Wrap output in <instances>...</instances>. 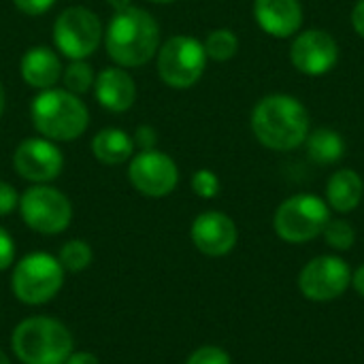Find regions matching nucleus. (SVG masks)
<instances>
[{"label": "nucleus", "mask_w": 364, "mask_h": 364, "mask_svg": "<svg viewBox=\"0 0 364 364\" xmlns=\"http://www.w3.org/2000/svg\"><path fill=\"white\" fill-rule=\"evenodd\" d=\"M66 364H100V360L92 352H73Z\"/></svg>", "instance_id": "32"}, {"label": "nucleus", "mask_w": 364, "mask_h": 364, "mask_svg": "<svg viewBox=\"0 0 364 364\" xmlns=\"http://www.w3.org/2000/svg\"><path fill=\"white\" fill-rule=\"evenodd\" d=\"M0 364H11V360H9V356L0 350Z\"/></svg>", "instance_id": "36"}, {"label": "nucleus", "mask_w": 364, "mask_h": 364, "mask_svg": "<svg viewBox=\"0 0 364 364\" xmlns=\"http://www.w3.org/2000/svg\"><path fill=\"white\" fill-rule=\"evenodd\" d=\"M92 151L98 162L115 166L132 158L134 141L128 132L119 128H105L92 141Z\"/></svg>", "instance_id": "19"}, {"label": "nucleus", "mask_w": 364, "mask_h": 364, "mask_svg": "<svg viewBox=\"0 0 364 364\" xmlns=\"http://www.w3.org/2000/svg\"><path fill=\"white\" fill-rule=\"evenodd\" d=\"M13 2H15V6H17L21 13L32 15V17L47 13V11L55 4V0H13Z\"/></svg>", "instance_id": "29"}, {"label": "nucleus", "mask_w": 364, "mask_h": 364, "mask_svg": "<svg viewBox=\"0 0 364 364\" xmlns=\"http://www.w3.org/2000/svg\"><path fill=\"white\" fill-rule=\"evenodd\" d=\"M53 41L66 58L85 60L102 41V23L94 11L85 6H70L55 19Z\"/></svg>", "instance_id": "9"}, {"label": "nucleus", "mask_w": 364, "mask_h": 364, "mask_svg": "<svg viewBox=\"0 0 364 364\" xmlns=\"http://www.w3.org/2000/svg\"><path fill=\"white\" fill-rule=\"evenodd\" d=\"M252 130L264 147L290 151L307 139L309 113L296 98L273 94L256 105L252 113Z\"/></svg>", "instance_id": "2"}, {"label": "nucleus", "mask_w": 364, "mask_h": 364, "mask_svg": "<svg viewBox=\"0 0 364 364\" xmlns=\"http://www.w3.org/2000/svg\"><path fill=\"white\" fill-rule=\"evenodd\" d=\"M363 194L364 183L356 171L343 168V171H337V173L328 179L326 198H328V205H331L335 211H339V213H350V211H354V209L360 205Z\"/></svg>", "instance_id": "18"}, {"label": "nucleus", "mask_w": 364, "mask_h": 364, "mask_svg": "<svg viewBox=\"0 0 364 364\" xmlns=\"http://www.w3.org/2000/svg\"><path fill=\"white\" fill-rule=\"evenodd\" d=\"M186 364H232L230 363V356L222 350V348H215V346H205V348H198Z\"/></svg>", "instance_id": "26"}, {"label": "nucleus", "mask_w": 364, "mask_h": 364, "mask_svg": "<svg viewBox=\"0 0 364 364\" xmlns=\"http://www.w3.org/2000/svg\"><path fill=\"white\" fill-rule=\"evenodd\" d=\"M254 15L258 26L277 38L292 36L303 23V9L299 0H256Z\"/></svg>", "instance_id": "15"}, {"label": "nucleus", "mask_w": 364, "mask_h": 364, "mask_svg": "<svg viewBox=\"0 0 364 364\" xmlns=\"http://www.w3.org/2000/svg\"><path fill=\"white\" fill-rule=\"evenodd\" d=\"M94 70L85 60H73V64H68V68L62 73V81H64V90H68L70 94H85L90 87H94Z\"/></svg>", "instance_id": "23"}, {"label": "nucleus", "mask_w": 364, "mask_h": 364, "mask_svg": "<svg viewBox=\"0 0 364 364\" xmlns=\"http://www.w3.org/2000/svg\"><path fill=\"white\" fill-rule=\"evenodd\" d=\"M352 284H354V288H356V292L360 294L364 299V264L352 275Z\"/></svg>", "instance_id": "33"}, {"label": "nucleus", "mask_w": 364, "mask_h": 364, "mask_svg": "<svg viewBox=\"0 0 364 364\" xmlns=\"http://www.w3.org/2000/svg\"><path fill=\"white\" fill-rule=\"evenodd\" d=\"M205 45L194 36H171L158 51V73L162 81L175 90L192 87L205 73Z\"/></svg>", "instance_id": "7"}, {"label": "nucleus", "mask_w": 364, "mask_h": 364, "mask_svg": "<svg viewBox=\"0 0 364 364\" xmlns=\"http://www.w3.org/2000/svg\"><path fill=\"white\" fill-rule=\"evenodd\" d=\"M30 117L36 132L53 143L79 139L90 124V113L81 98L58 87L43 90L32 100Z\"/></svg>", "instance_id": "3"}, {"label": "nucleus", "mask_w": 364, "mask_h": 364, "mask_svg": "<svg viewBox=\"0 0 364 364\" xmlns=\"http://www.w3.org/2000/svg\"><path fill=\"white\" fill-rule=\"evenodd\" d=\"M203 45H205L207 58H211L215 62L230 60L237 53V49H239V41H237L235 32L232 30H226V28H220V30L209 32V36H207V41Z\"/></svg>", "instance_id": "21"}, {"label": "nucleus", "mask_w": 364, "mask_h": 364, "mask_svg": "<svg viewBox=\"0 0 364 364\" xmlns=\"http://www.w3.org/2000/svg\"><path fill=\"white\" fill-rule=\"evenodd\" d=\"M151 2H158V4H168V2H175V0H151Z\"/></svg>", "instance_id": "37"}, {"label": "nucleus", "mask_w": 364, "mask_h": 364, "mask_svg": "<svg viewBox=\"0 0 364 364\" xmlns=\"http://www.w3.org/2000/svg\"><path fill=\"white\" fill-rule=\"evenodd\" d=\"M158 21L145 9L139 6L115 11L105 32V47L109 58L124 68H136L147 64L154 53H158Z\"/></svg>", "instance_id": "1"}, {"label": "nucleus", "mask_w": 364, "mask_h": 364, "mask_svg": "<svg viewBox=\"0 0 364 364\" xmlns=\"http://www.w3.org/2000/svg\"><path fill=\"white\" fill-rule=\"evenodd\" d=\"M64 284V269L58 258L36 252L17 262L11 277L13 294L26 305L49 303Z\"/></svg>", "instance_id": "5"}, {"label": "nucleus", "mask_w": 364, "mask_h": 364, "mask_svg": "<svg viewBox=\"0 0 364 364\" xmlns=\"http://www.w3.org/2000/svg\"><path fill=\"white\" fill-rule=\"evenodd\" d=\"M352 26L364 38V0H358V4L352 11Z\"/></svg>", "instance_id": "31"}, {"label": "nucleus", "mask_w": 364, "mask_h": 364, "mask_svg": "<svg viewBox=\"0 0 364 364\" xmlns=\"http://www.w3.org/2000/svg\"><path fill=\"white\" fill-rule=\"evenodd\" d=\"M19 205V196H17V190L6 183V181H0V218L2 215H9L15 211V207Z\"/></svg>", "instance_id": "27"}, {"label": "nucleus", "mask_w": 364, "mask_h": 364, "mask_svg": "<svg viewBox=\"0 0 364 364\" xmlns=\"http://www.w3.org/2000/svg\"><path fill=\"white\" fill-rule=\"evenodd\" d=\"M192 241L205 256H226L237 245V226L226 213L205 211L192 224Z\"/></svg>", "instance_id": "14"}, {"label": "nucleus", "mask_w": 364, "mask_h": 364, "mask_svg": "<svg viewBox=\"0 0 364 364\" xmlns=\"http://www.w3.org/2000/svg\"><path fill=\"white\" fill-rule=\"evenodd\" d=\"M339 58L337 41L324 30H307L299 34L290 47V60L294 68L309 77L326 75Z\"/></svg>", "instance_id": "13"}, {"label": "nucleus", "mask_w": 364, "mask_h": 364, "mask_svg": "<svg viewBox=\"0 0 364 364\" xmlns=\"http://www.w3.org/2000/svg\"><path fill=\"white\" fill-rule=\"evenodd\" d=\"M11 348L23 364H66L73 354V337L62 322L36 316L17 324Z\"/></svg>", "instance_id": "4"}, {"label": "nucleus", "mask_w": 364, "mask_h": 364, "mask_svg": "<svg viewBox=\"0 0 364 364\" xmlns=\"http://www.w3.org/2000/svg\"><path fill=\"white\" fill-rule=\"evenodd\" d=\"M94 92L96 100L113 113L128 111L136 100L134 79L119 66H109L100 70L94 79Z\"/></svg>", "instance_id": "16"}, {"label": "nucleus", "mask_w": 364, "mask_h": 364, "mask_svg": "<svg viewBox=\"0 0 364 364\" xmlns=\"http://www.w3.org/2000/svg\"><path fill=\"white\" fill-rule=\"evenodd\" d=\"M13 166L19 177L32 183H47L62 173L64 156L49 139H26L13 154Z\"/></svg>", "instance_id": "12"}, {"label": "nucleus", "mask_w": 364, "mask_h": 364, "mask_svg": "<svg viewBox=\"0 0 364 364\" xmlns=\"http://www.w3.org/2000/svg\"><path fill=\"white\" fill-rule=\"evenodd\" d=\"M352 282V273L346 260L337 256H320L305 264L299 275L301 292L316 303H328L339 299Z\"/></svg>", "instance_id": "11"}, {"label": "nucleus", "mask_w": 364, "mask_h": 364, "mask_svg": "<svg viewBox=\"0 0 364 364\" xmlns=\"http://www.w3.org/2000/svg\"><path fill=\"white\" fill-rule=\"evenodd\" d=\"M307 154L318 164H333L339 162L346 154V141L339 132L331 128H318L307 134Z\"/></svg>", "instance_id": "20"}, {"label": "nucleus", "mask_w": 364, "mask_h": 364, "mask_svg": "<svg viewBox=\"0 0 364 364\" xmlns=\"http://www.w3.org/2000/svg\"><path fill=\"white\" fill-rule=\"evenodd\" d=\"M58 260H60L62 269L68 271V273L85 271L92 264V247L85 241L73 239V241H68V243L62 245Z\"/></svg>", "instance_id": "22"}, {"label": "nucleus", "mask_w": 364, "mask_h": 364, "mask_svg": "<svg viewBox=\"0 0 364 364\" xmlns=\"http://www.w3.org/2000/svg\"><path fill=\"white\" fill-rule=\"evenodd\" d=\"M19 211L28 228L41 235H60L73 220L70 200L55 188L36 183L19 198Z\"/></svg>", "instance_id": "8"}, {"label": "nucleus", "mask_w": 364, "mask_h": 364, "mask_svg": "<svg viewBox=\"0 0 364 364\" xmlns=\"http://www.w3.org/2000/svg\"><path fill=\"white\" fill-rule=\"evenodd\" d=\"M115 11H124V9H128V6H132L130 4V0H107Z\"/></svg>", "instance_id": "34"}, {"label": "nucleus", "mask_w": 364, "mask_h": 364, "mask_svg": "<svg viewBox=\"0 0 364 364\" xmlns=\"http://www.w3.org/2000/svg\"><path fill=\"white\" fill-rule=\"evenodd\" d=\"M132 141L141 149H154V145H156V130L151 126H139Z\"/></svg>", "instance_id": "30"}, {"label": "nucleus", "mask_w": 364, "mask_h": 364, "mask_svg": "<svg viewBox=\"0 0 364 364\" xmlns=\"http://www.w3.org/2000/svg\"><path fill=\"white\" fill-rule=\"evenodd\" d=\"M15 260V243L11 239V235L0 228V271L9 269Z\"/></svg>", "instance_id": "28"}, {"label": "nucleus", "mask_w": 364, "mask_h": 364, "mask_svg": "<svg viewBox=\"0 0 364 364\" xmlns=\"http://www.w3.org/2000/svg\"><path fill=\"white\" fill-rule=\"evenodd\" d=\"M4 111V87H2V83H0V113Z\"/></svg>", "instance_id": "35"}, {"label": "nucleus", "mask_w": 364, "mask_h": 364, "mask_svg": "<svg viewBox=\"0 0 364 364\" xmlns=\"http://www.w3.org/2000/svg\"><path fill=\"white\" fill-rule=\"evenodd\" d=\"M192 190L194 194H198L200 198H213L220 192V179L215 173L200 168L192 175Z\"/></svg>", "instance_id": "25"}, {"label": "nucleus", "mask_w": 364, "mask_h": 364, "mask_svg": "<svg viewBox=\"0 0 364 364\" xmlns=\"http://www.w3.org/2000/svg\"><path fill=\"white\" fill-rule=\"evenodd\" d=\"M322 235H324L326 243L331 247L339 250V252L350 250L354 245V241H356V232H354L352 224L346 222V220H328V224H326Z\"/></svg>", "instance_id": "24"}, {"label": "nucleus", "mask_w": 364, "mask_h": 364, "mask_svg": "<svg viewBox=\"0 0 364 364\" xmlns=\"http://www.w3.org/2000/svg\"><path fill=\"white\" fill-rule=\"evenodd\" d=\"M128 179L145 196L160 198L177 188L179 171L171 156L158 149H141L128 166Z\"/></svg>", "instance_id": "10"}, {"label": "nucleus", "mask_w": 364, "mask_h": 364, "mask_svg": "<svg viewBox=\"0 0 364 364\" xmlns=\"http://www.w3.org/2000/svg\"><path fill=\"white\" fill-rule=\"evenodd\" d=\"M331 220L328 205L314 194H296L275 211V232L288 243H307L324 232Z\"/></svg>", "instance_id": "6"}, {"label": "nucleus", "mask_w": 364, "mask_h": 364, "mask_svg": "<svg viewBox=\"0 0 364 364\" xmlns=\"http://www.w3.org/2000/svg\"><path fill=\"white\" fill-rule=\"evenodd\" d=\"M21 77L30 87L36 90H49L53 87L62 77V64L60 58L51 47L38 45L30 47L21 58Z\"/></svg>", "instance_id": "17"}]
</instances>
